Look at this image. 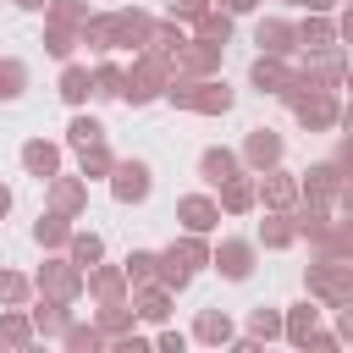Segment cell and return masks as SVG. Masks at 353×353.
<instances>
[{"label": "cell", "instance_id": "cell-1", "mask_svg": "<svg viewBox=\"0 0 353 353\" xmlns=\"http://www.w3.org/2000/svg\"><path fill=\"white\" fill-rule=\"evenodd\" d=\"M110 193H116L121 204H138V199L149 193V165H143V160H127V165H116V182H110Z\"/></svg>", "mask_w": 353, "mask_h": 353}, {"label": "cell", "instance_id": "cell-2", "mask_svg": "<svg viewBox=\"0 0 353 353\" xmlns=\"http://www.w3.org/2000/svg\"><path fill=\"white\" fill-rule=\"evenodd\" d=\"M22 165H28L33 176H55V165H61V149H55V143H39V138H33V143L22 149Z\"/></svg>", "mask_w": 353, "mask_h": 353}, {"label": "cell", "instance_id": "cell-3", "mask_svg": "<svg viewBox=\"0 0 353 353\" xmlns=\"http://www.w3.org/2000/svg\"><path fill=\"white\" fill-rule=\"evenodd\" d=\"M248 259H254V248H248V243H226V248H221V254H215V270H226V276H232V281H243V276H248V270H254V265H248Z\"/></svg>", "mask_w": 353, "mask_h": 353}, {"label": "cell", "instance_id": "cell-4", "mask_svg": "<svg viewBox=\"0 0 353 353\" xmlns=\"http://www.w3.org/2000/svg\"><path fill=\"white\" fill-rule=\"evenodd\" d=\"M176 215L188 221V232H210V226H215V204H210V199H182Z\"/></svg>", "mask_w": 353, "mask_h": 353}, {"label": "cell", "instance_id": "cell-5", "mask_svg": "<svg viewBox=\"0 0 353 353\" xmlns=\"http://www.w3.org/2000/svg\"><path fill=\"white\" fill-rule=\"evenodd\" d=\"M199 165H204V176H210V182H232V176H237V160H232L226 149H204V160H199Z\"/></svg>", "mask_w": 353, "mask_h": 353}, {"label": "cell", "instance_id": "cell-6", "mask_svg": "<svg viewBox=\"0 0 353 353\" xmlns=\"http://www.w3.org/2000/svg\"><path fill=\"white\" fill-rule=\"evenodd\" d=\"M99 138H105V127H99L94 116H77V121H72V143H77V149H94Z\"/></svg>", "mask_w": 353, "mask_h": 353}, {"label": "cell", "instance_id": "cell-7", "mask_svg": "<svg viewBox=\"0 0 353 353\" xmlns=\"http://www.w3.org/2000/svg\"><path fill=\"white\" fill-rule=\"evenodd\" d=\"M276 154H281V138H276V132H254V138H248V160L265 165V160H276Z\"/></svg>", "mask_w": 353, "mask_h": 353}, {"label": "cell", "instance_id": "cell-8", "mask_svg": "<svg viewBox=\"0 0 353 353\" xmlns=\"http://www.w3.org/2000/svg\"><path fill=\"white\" fill-rule=\"evenodd\" d=\"M199 336H204V342H226V336H232V320H226V314H215V309H210V314H204V320H199Z\"/></svg>", "mask_w": 353, "mask_h": 353}, {"label": "cell", "instance_id": "cell-9", "mask_svg": "<svg viewBox=\"0 0 353 353\" xmlns=\"http://www.w3.org/2000/svg\"><path fill=\"white\" fill-rule=\"evenodd\" d=\"M254 83H259V88H281V83H287V72H281L276 61H254Z\"/></svg>", "mask_w": 353, "mask_h": 353}, {"label": "cell", "instance_id": "cell-10", "mask_svg": "<svg viewBox=\"0 0 353 353\" xmlns=\"http://www.w3.org/2000/svg\"><path fill=\"white\" fill-rule=\"evenodd\" d=\"M61 94H66V99H72V105H77V99H83V94H88V72H77V66H72V72H66V77H61Z\"/></svg>", "mask_w": 353, "mask_h": 353}, {"label": "cell", "instance_id": "cell-11", "mask_svg": "<svg viewBox=\"0 0 353 353\" xmlns=\"http://www.w3.org/2000/svg\"><path fill=\"white\" fill-rule=\"evenodd\" d=\"M165 309H171L165 292H143V298H138V314H143V320H165Z\"/></svg>", "mask_w": 353, "mask_h": 353}, {"label": "cell", "instance_id": "cell-12", "mask_svg": "<svg viewBox=\"0 0 353 353\" xmlns=\"http://www.w3.org/2000/svg\"><path fill=\"white\" fill-rule=\"evenodd\" d=\"M0 94H6V99H17V94H22V66H17V61H6V66H0Z\"/></svg>", "mask_w": 353, "mask_h": 353}, {"label": "cell", "instance_id": "cell-13", "mask_svg": "<svg viewBox=\"0 0 353 353\" xmlns=\"http://www.w3.org/2000/svg\"><path fill=\"white\" fill-rule=\"evenodd\" d=\"M33 237H39V243H61V237H66V221H61V215H44Z\"/></svg>", "mask_w": 353, "mask_h": 353}, {"label": "cell", "instance_id": "cell-14", "mask_svg": "<svg viewBox=\"0 0 353 353\" xmlns=\"http://www.w3.org/2000/svg\"><path fill=\"white\" fill-rule=\"evenodd\" d=\"M72 254H77V265H94V259L105 254V243H99V237H77V243H72Z\"/></svg>", "mask_w": 353, "mask_h": 353}, {"label": "cell", "instance_id": "cell-15", "mask_svg": "<svg viewBox=\"0 0 353 353\" xmlns=\"http://www.w3.org/2000/svg\"><path fill=\"white\" fill-rule=\"evenodd\" d=\"M0 342H28V320L22 314H6L0 320Z\"/></svg>", "mask_w": 353, "mask_h": 353}, {"label": "cell", "instance_id": "cell-16", "mask_svg": "<svg viewBox=\"0 0 353 353\" xmlns=\"http://www.w3.org/2000/svg\"><path fill=\"white\" fill-rule=\"evenodd\" d=\"M22 292H28V281H22V276H11V270H0V303H17Z\"/></svg>", "mask_w": 353, "mask_h": 353}, {"label": "cell", "instance_id": "cell-17", "mask_svg": "<svg viewBox=\"0 0 353 353\" xmlns=\"http://www.w3.org/2000/svg\"><path fill=\"white\" fill-rule=\"evenodd\" d=\"M221 188H226V210H248V182L232 176V182H221Z\"/></svg>", "mask_w": 353, "mask_h": 353}, {"label": "cell", "instance_id": "cell-18", "mask_svg": "<svg viewBox=\"0 0 353 353\" xmlns=\"http://www.w3.org/2000/svg\"><path fill=\"white\" fill-rule=\"evenodd\" d=\"M309 325H314V309L303 303V309L292 314V342H309Z\"/></svg>", "mask_w": 353, "mask_h": 353}, {"label": "cell", "instance_id": "cell-19", "mask_svg": "<svg viewBox=\"0 0 353 353\" xmlns=\"http://www.w3.org/2000/svg\"><path fill=\"white\" fill-rule=\"evenodd\" d=\"M127 276H138V281L154 276V254H132V259H127Z\"/></svg>", "mask_w": 353, "mask_h": 353}, {"label": "cell", "instance_id": "cell-20", "mask_svg": "<svg viewBox=\"0 0 353 353\" xmlns=\"http://www.w3.org/2000/svg\"><path fill=\"white\" fill-rule=\"evenodd\" d=\"M33 320H39V325H44V331H61V325H66V314H61V309H55V303H44V309H39V314H33Z\"/></svg>", "mask_w": 353, "mask_h": 353}, {"label": "cell", "instance_id": "cell-21", "mask_svg": "<svg viewBox=\"0 0 353 353\" xmlns=\"http://www.w3.org/2000/svg\"><path fill=\"white\" fill-rule=\"evenodd\" d=\"M259 44H270V50H287V28H276V22H270V28H259Z\"/></svg>", "mask_w": 353, "mask_h": 353}, {"label": "cell", "instance_id": "cell-22", "mask_svg": "<svg viewBox=\"0 0 353 353\" xmlns=\"http://www.w3.org/2000/svg\"><path fill=\"white\" fill-rule=\"evenodd\" d=\"M39 281H50L55 292H72V287H77V276H72V270H50V276H39Z\"/></svg>", "mask_w": 353, "mask_h": 353}, {"label": "cell", "instance_id": "cell-23", "mask_svg": "<svg viewBox=\"0 0 353 353\" xmlns=\"http://www.w3.org/2000/svg\"><path fill=\"white\" fill-rule=\"evenodd\" d=\"M248 331H254V336H270V331H276V314H265V309H254V320H248Z\"/></svg>", "mask_w": 353, "mask_h": 353}, {"label": "cell", "instance_id": "cell-24", "mask_svg": "<svg viewBox=\"0 0 353 353\" xmlns=\"http://www.w3.org/2000/svg\"><path fill=\"white\" fill-rule=\"evenodd\" d=\"M99 94H121V72L105 66V72H99Z\"/></svg>", "mask_w": 353, "mask_h": 353}, {"label": "cell", "instance_id": "cell-25", "mask_svg": "<svg viewBox=\"0 0 353 353\" xmlns=\"http://www.w3.org/2000/svg\"><path fill=\"white\" fill-rule=\"evenodd\" d=\"M182 347H188L182 331H165V336H160V353H182Z\"/></svg>", "mask_w": 353, "mask_h": 353}, {"label": "cell", "instance_id": "cell-26", "mask_svg": "<svg viewBox=\"0 0 353 353\" xmlns=\"http://www.w3.org/2000/svg\"><path fill=\"white\" fill-rule=\"evenodd\" d=\"M121 353H149V347L143 342H121Z\"/></svg>", "mask_w": 353, "mask_h": 353}, {"label": "cell", "instance_id": "cell-27", "mask_svg": "<svg viewBox=\"0 0 353 353\" xmlns=\"http://www.w3.org/2000/svg\"><path fill=\"white\" fill-rule=\"evenodd\" d=\"M6 210H11V193H6V188H0V215H6Z\"/></svg>", "mask_w": 353, "mask_h": 353}, {"label": "cell", "instance_id": "cell-28", "mask_svg": "<svg viewBox=\"0 0 353 353\" xmlns=\"http://www.w3.org/2000/svg\"><path fill=\"white\" fill-rule=\"evenodd\" d=\"M22 6H44V0H22Z\"/></svg>", "mask_w": 353, "mask_h": 353}]
</instances>
